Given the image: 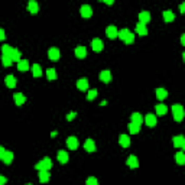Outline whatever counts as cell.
Returning a JSON list of instances; mask_svg holds the SVG:
<instances>
[{
	"instance_id": "6da1fadb",
	"label": "cell",
	"mask_w": 185,
	"mask_h": 185,
	"mask_svg": "<svg viewBox=\"0 0 185 185\" xmlns=\"http://www.w3.org/2000/svg\"><path fill=\"white\" fill-rule=\"evenodd\" d=\"M172 114H174V120L175 121H181L185 116V111H184V107L181 104H174L172 106Z\"/></svg>"
},
{
	"instance_id": "7a4b0ae2",
	"label": "cell",
	"mask_w": 185,
	"mask_h": 185,
	"mask_svg": "<svg viewBox=\"0 0 185 185\" xmlns=\"http://www.w3.org/2000/svg\"><path fill=\"white\" fill-rule=\"evenodd\" d=\"M0 158H2V161H3L6 165H9V163H12V161H13V153H12L10 151H6L3 146H0Z\"/></svg>"
},
{
	"instance_id": "3957f363",
	"label": "cell",
	"mask_w": 185,
	"mask_h": 185,
	"mask_svg": "<svg viewBox=\"0 0 185 185\" xmlns=\"http://www.w3.org/2000/svg\"><path fill=\"white\" fill-rule=\"evenodd\" d=\"M35 168L38 171H49L52 168V162H51V159L49 158H44L41 162H38L35 165Z\"/></svg>"
},
{
	"instance_id": "277c9868",
	"label": "cell",
	"mask_w": 185,
	"mask_h": 185,
	"mask_svg": "<svg viewBox=\"0 0 185 185\" xmlns=\"http://www.w3.org/2000/svg\"><path fill=\"white\" fill-rule=\"evenodd\" d=\"M80 13H81L83 18H90V16L93 15V9H91L90 4H83L81 9H80Z\"/></svg>"
},
{
	"instance_id": "5b68a950",
	"label": "cell",
	"mask_w": 185,
	"mask_h": 185,
	"mask_svg": "<svg viewBox=\"0 0 185 185\" xmlns=\"http://www.w3.org/2000/svg\"><path fill=\"white\" fill-rule=\"evenodd\" d=\"M48 57L51 61H58L61 57V52H59V49L58 48H51L48 51Z\"/></svg>"
},
{
	"instance_id": "8992f818",
	"label": "cell",
	"mask_w": 185,
	"mask_h": 185,
	"mask_svg": "<svg viewBox=\"0 0 185 185\" xmlns=\"http://www.w3.org/2000/svg\"><path fill=\"white\" fill-rule=\"evenodd\" d=\"M78 139H77L75 136H69L68 139H67V146L71 149V151H75L77 147H78Z\"/></svg>"
},
{
	"instance_id": "52a82bcc",
	"label": "cell",
	"mask_w": 185,
	"mask_h": 185,
	"mask_svg": "<svg viewBox=\"0 0 185 185\" xmlns=\"http://www.w3.org/2000/svg\"><path fill=\"white\" fill-rule=\"evenodd\" d=\"M145 123H146L147 126H149V127H155L156 126V116L155 114H146V116H145Z\"/></svg>"
},
{
	"instance_id": "ba28073f",
	"label": "cell",
	"mask_w": 185,
	"mask_h": 185,
	"mask_svg": "<svg viewBox=\"0 0 185 185\" xmlns=\"http://www.w3.org/2000/svg\"><path fill=\"white\" fill-rule=\"evenodd\" d=\"M91 48H93V51H95V52H100V51L103 49L101 39H98V38L93 39V41H91Z\"/></svg>"
},
{
	"instance_id": "9c48e42d",
	"label": "cell",
	"mask_w": 185,
	"mask_h": 185,
	"mask_svg": "<svg viewBox=\"0 0 185 185\" xmlns=\"http://www.w3.org/2000/svg\"><path fill=\"white\" fill-rule=\"evenodd\" d=\"M106 35L109 36L110 39H114V38H117V36H119V30H117L116 26H109L106 29Z\"/></svg>"
},
{
	"instance_id": "30bf717a",
	"label": "cell",
	"mask_w": 185,
	"mask_h": 185,
	"mask_svg": "<svg viewBox=\"0 0 185 185\" xmlns=\"http://www.w3.org/2000/svg\"><path fill=\"white\" fill-rule=\"evenodd\" d=\"M100 81H103V83H110L111 81V72L109 71V69H104V71L100 72Z\"/></svg>"
},
{
	"instance_id": "8fae6325",
	"label": "cell",
	"mask_w": 185,
	"mask_h": 185,
	"mask_svg": "<svg viewBox=\"0 0 185 185\" xmlns=\"http://www.w3.org/2000/svg\"><path fill=\"white\" fill-rule=\"evenodd\" d=\"M75 57L80 58V59H83V58L87 57V49H85V46H77L75 48Z\"/></svg>"
},
{
	"instance_id": "7c38bea8",
	"label": "cell",
	"mask_w": 185,
	"mask_h": 185,
	"mask_svg": "<svg viewBox=\"0 0 185 185\" xmlns=\"http://www.w3.org/2000/svg\"><path fill=\"white\" fill-rule=\"evenodd\" d=\"M143 121H145V119L140 113H133L132 114V123H135V125H137V126H142Z\"/></svg>"
},
{
	"instance_id": "4fadbf2b",
	"label": "cell",
	"mask_w": 185,
	"mask_h": 185,
	"mask_svg": "<svg viewBox=\"0 0 185 185\" xmlns=\"http://www.w3.org/2000/svg\"><path fill=\"white\" fill-rule=\"evenodd\" d=\"M139 20H140V23L146 25V23L151 20V13H149V12H146V10L140 12V13H139Z\"/></svg>"
},
{
	"instance_id": "5bb4252c",
	"label": "cell",
	"mask_w": 185,
	"mask_h": 185,
	"mask_svg": "<svg viewBox=\"0 0 185 185\" xmlns=\"http://www.w3.org/2000/svg\"><path fill=\"white\" fill-rule=\"evenodd\" d=\"M77 88L81 91H85L88 88V80L87 78H80L77 81Z\"/></svg>"
},
{
	"instance_id": "9a60e30c",
	"label": "cell",
	"mask_w": 185,
	"mask_h": 185,
	"mask_svg": "<svg viewBox=\"0 0 185 185\" xmlns=\"http://www.w3.org/2000/svg\"><path fill=\"white\" fill-rule=\"evenodd\" d=\"M28 10H29L32 15H36V13H38V10H39L38 3H36L35 0H30L29 3H28Z\"/></svg>"
},
{
	"instance_id": "2e32d148",
	"label": "cell",
	"mask_w": 185,
	"mask_h": 185,
	"mask_svg": "<svg viewBox=\"0 0 185 185\" xmlns=\"http://www.w3.org/2000/svg\"><path fill=\"white\" fill-rule=\"evenodd\" d=\"M127 166H130V168H133V169H135V168H137V166H139V161H137V158L135 155H130L127 158Z\"/></svg>"
},
{
	"instance_id": "e0dca14e",
	"label": "cell",
	"mask_w": 185,
	"mask_h": 185,
	"mask_svg": "<svg viewBox=\"0 0 185 185\" xmlns=\"http://www.w3.org/2000/svg\"><path fill=\"white\" fill-rule=\"evenodd\" d=\"M57 158H58V162H61V163L68 162V153H67V151H59L57 153Z\"/></svg>"
},
{
	"instance_id": "ac0fdd59",
	"label": "cell",
	"mask_w": 185,
	"mask_h": 185,
	"mask_svg": "<svg viewBox=\"0 0 185 185\" xmlns=\"http://www.w3.org/2000/svg\"><path fill=\"white\" fill-rule=\"evenodd\" d=\"M84 149L87 152H95V143L93 139H87L85 143H84Z\"/></svg>"
},
{
	"instance_id": "d6986e66",
	"label": "cell",
	"mask_w": 185,
	"mask_h": 185,
	"mask_svg": "<svg viewBox=\"0 0 185 185\" xmlns=\"http://www.w3.org/2000/svg\"><path fill=\"white\" fill-rule=\"evenodd\" d=\"M119 143H120L123 147H129L130 146V137H129L127 135H120V137H119Z\"/></svg>"
},
{
	"instance_id": "ffe728a7",
	"label": "cell",
	"mask_w": 185,
	"mask_h": 185,
	"mask_svg": "<svg viewBox=\"0 0 185 185\" xmlns=\"http://www.w3.org/2000/svg\"><path fill=\"white\" fill-rule=\"evenodd\" d=\"M155 110H156V114H158V116H165V114L168 113V107H166L165 104H156Z\"/></svg>"
},
{
	"instance_id": "44dd1931",
	"label": "cell",
	"mask_w": 185,
	"mask_h": 185,
	"mask_svg": "<svg viewBox=\"0 0 185 185\" xmlns=\"http://www.w3.org/2000/svg\"><path fill=\"white\" fill-rule=\"evenodd\" d=\"M136 33L140 35V36H145V35H147L146 25H143V23H137V25H136Z\"/></svg>"
},
{
	"instance_id": "7402d4cb",
	"label": "cell",
	"mask_w": 185,
	"mask_h": 185,
	"mask_svg": "<svg viewBox=\"0 0 185 185\" xmlns=\"http://www.w3.org/2000/svg\"><path fill=\"white\" fill-rule=\"evenodd\" d=\"M49 171H39V181L42 182V184H45V182L49 181Z\"/></svg>"
},
{
	"instance_id": "603a6c76",
	"label": "cell",
	"mask_w": 185,
	"mask_h": 185,
	"mask_svg": "<svg viewBox=\"0 0 185 185\" xmlns=\"http://www.w3.org/2000/svg\"><path fill=\"white\" fill-rule=\"evenodd\" d=\"M18 69L22 71V72L28 71V69H29V61H28V59H22L19 64H18Z\"/></svg>"
},
{
	"instance_id": "cb8c5ba5",
	"label": "cell",
	"mask_w": 185,
	"mask_h": 185,
	"mask_svg": "<svg viewBox=\"0 0 185 185\" xmlns=\"http://www.w3.org/2000/svg\"><path fill=\"white\" fill-rule=\"evenodd\" d=\"M9 57L12 58V61H13V62H18V64H19L20 61H22V59H20V52L18 51V49H15V48H13V51H12V54L9 55Z\"/></svg>"
},
{
	"instance_id": "d4e9b609",
	"label": "cell",
	"mask_w": 185,
	"mask_h": 185,
	"mask_svg": "<svg viewBox=\"0 0 185 185\" xmlns=\"http://www.w3.org/2000/svg\"><path fill=\"white\" fill-rule=\"evenodd\" d=\"M156 97H158V100H165L166 97H168V91L165 90V88H158L156 90Z\"/></svg>"
},
{
	"instance_id": "484cf974",
	"label": "cell",
	"mask_w": 185,
	"mask_h": 185,
	"mask_svg": "<svg viewBox=\"0 0 185 185\" xmlns=\"http://www.w3.org/2000/svg\"><path fill=\"white\" fill-rule=\"evenodd\" d=\"M25 101H26V97H25L22 93H16L15 94V103L16 104H18V106H22Z\"/></svg>"
},
{
	"instance_id": "4316f807",
	"label": "cell",
	"mask_w": 185,
	"mask_h": 185,
	"mask_svg": "<svg viewBox=\"0 0 185 185\" xmlns=\"http://www.w3.org/2000/svg\"><path fill=\"white\" fill-rule=\"evenodd\" d=\"M163 19H165V22H172V20L175 19V15L172 10H165L163 12Z\"/></svg>"
},
{
	"instance_id": "83f0119b",
	"label": "cell",
	"mask_w": 185,
	"mask_h": 185,
	"mask_svg": "<svg viewBox=\"0 0 185 185\" xmlns=\"http://www.w3.org/2000/svg\"><path fill=\"white\" fill-rule=\"evenodd\" d=\"M6 85H8L9 88H13V87H16V78L13 75H8L6 77Z\"/></svg>"
},
{
	"instance_id": "f1b7e54d",
	"label": "cell",
	"mask_w": 185,
	"mask_h": 185,
	"mask_svg": "<svg viewBox=\"0 0 185 185\" xmlns=\"http://www.w3.org/2000/svg\"><path fill=\"white\" fill-rule=\"evenodd\" d=\"M185 137L182 135H178V136H174V146L175 147H182V143H184Z\"/></svg>"
},
{
	"instance_id": "f546056e",
	"label": "cell",
	"mask_w": 185,
	"mask_h": 185,
	"mask_svg": "<svg viewBox=\"0 0 185 185\" xmlns=\"http://www.w3.org/2000/svg\"><path fill=\"white\" fill-rule=\"evenodd\" d=\"M175 159L178 165H185V152H178L175 155Z\"/></svg>"
},
{
	"instance_id": "4dcf8cb0",
	"label": "cell",
	"mask_w": 185,
	"mask_h": 185,
	"mask_svg": "<svg viewBox=\"0 0 185 185\" xmlns=\"http://www.w3.org/2000/svg\"><path fill=\"white\" fill-rule=\"evenodd\" d=\"M32 74H33V77H41L42 75V68L39 64H33V67H32Z\"/></svg>"
},
{
	"instance_id": "1f68e13d",
	"label": "cell",
	"mask_w": 185,
	"mask_h": 185,
	"mask_svg": "<svg viewBox=\"0 0 185 185\" xmlns=\"http://www.w3.org/2000/svg\"><path fill=\"white\" fill-rule=\"evenodd\" d=\"M129 132L132 133V135H136V133L140 132V126H137V125H135V123L130 121V125H129Z\"/></svg>"
},
{
	"instance_id": "d6a6232c",
	"label": "cell",
	"mask_w": 185,
	"mask_h": 185,
	"mask_svg": "<svg viewBox=\"0 0 185 185\" xmlns=\"http://www.w3.org/2000/svg\"><path fill=\"white\" fill-rule=\"evenodd\" d=\"M46 77H48V80H51V81H54V80L57 78V72H55V69H54V68H49V69H46Z\"/></svg>"
},
{
	"instance_id": "836d02e7",
	"label": "cell",
	"mask_w": 185,
	"mask_h": 185,
	"mask_svg": "<svg viewBox=\"0 0 185 185\" xmlns=\"http://www.w3.org/2000/svg\"><path fill=\"white\" fill-rule=\"evenodd\" d=\"M2 62H3L4 67H10L13 61H12V58L9 55H2Z\"/></svg>"
},
{
	"instance_id": "e575fe53",
	"label": "cell",
	"mask_w": 185,
	"mask_h": 185,
	"mask_svg": "<svg viewBox=\"0 0 185 185\" xmlns=\"http://www.w3.org/2000/svg\"><path fill=\"white\" fill-rule=\"evenodd\" d=\"M129 33H130V30L129 29H121V30H119V38H120L121 41H125V39L127 38Z\"/></svg>"
},
{
	"instance_id": "d590c367",
	"label": "cell",
	"mask_w": 185,
	"mask_h": 185,
	"mask_svg": "<svg viewBox=\"0 0 185 185\" xmlns=\"http://www.w3.org/2000/svg\"><path fill=\"white\" fill-rule=\"evenodd\" d=\"M12 51H13V48H12L10 45H3L2 46V52H3V55H10Z\"/></svg>"
},
{
	"instance_id": "8d00e7d4",
	"label": "cell",
	"mask_w": 185,
	"mask_h": 185,
	"mask_svg": "<svg viewBox=\"0 0 185 185\" xmlns=\"http://www.w3.org/2000/svg\"><path fill=\"white\" fill-rule=\"evenodd\" d=\"M95 97H97V90H95V88H94V90H90V91H88L87 100H90V101H91V100H94Z\"/></svg>"
},
{
	"instance_id": "74e56055",
	"label": "cell",
	"mask_w": 185,
	"mask_h": 185,
	"mask_svg": "<svg viewBox=\"0 0 185 185\" xmlns=\"http://www.w3.org/2000/svg\"><path fill=\"white\" fill-rule=\"evenodd\" d=\"M85 185H98L97 178H94V177L87 178V181H85Z\"/></svg>"
},
{
	"instance_id": "f35d334b",
	"label": "cell",
	"mask_w": 185,
	"mask_h": 185,
	"mask_svg": "<svg viewBox=\"0 0 185 185\" xmlns=\"http://www.w3.org/2000/svg\"><path fill=\"white\" fill-rule=\"evenodd\" d=\"M125 42H126V44H129V45H130V44H133V42H135V35L130 32V33L127 35V38L125 39Z\"/></svg>"
},
{
	"instance_id": "ab89813d",
	"label": "cell",
	"mask_w": 185,
	"mask_h": 185,
	"mask_svg": "<svg viewBox=\"0 0 185 185\" xmlns=\"http://www.w3.org/2000/svg\"><path fill=\"white\" fill-rule=\"evenodd\" d=\"M75 116H77V113H75V111H72V113H69L68 116H67V120H72Z\"/></svg>"
},
{
	"instance_id": "60d3db41",
	"label": "cell",
	"mask_w": 185,
	"mask_h": 185,
	"mask_svg": "<svg viewBox=\"0 0 185 185\" xmlns=\"http://www.w3.org/2000/svg\"><path fill=\"white\" fill-rule=\"evenodd\" d=\"M4 38H6V35H4V29H0V39L4 41Z\"/></svg>"
},
{
	"instance_id": "b9f144b4",
	"label": "cell",
	"mask_w": 185,
	"mask_h": 185,
	"mask_svg": "<svg viewBox=\"0 0 185 185\" xmlns=\"http://www.w3.org/2000/svg\"><path fill=\"white\" fill-rule=\"evenodd\" d=\"M179 10H181V13H185V3L179 4Z\"/></svg>"
},
{
	"instance_id": "7bdbcfd3",
	"label": "cell",
	"mask_w": 185,
	"mask_h": 185,
	"mask_svg": "<svg viewBox=\"0 0 185 185\" xmlns=\"http://www.w3.org/2000/svg\"><path fill=\"white\" fill-rule=\"evenodd\" d=\"M6 181H8V179H6L4 177H0V185H4L6 184Z\"/></svg>"
},
{
	"instance_id": "ee69618b",
	"label": "cell",
	"mask_w": 185,
	"mask_h": 185,
	"mask_svg": "<svg viewBox=\"0 0 185 185\" xmlns=\"http://www.w3.org/2000/svg\"><path fill=\"white\" fill-rule=\"evenodd\" d=\"M181 44H182V45L185 46V33H184V35H182V36H181Z\"/></svg>"
},
{
	"instance_id": "f6af8a7d",
	"label": "cell",
	"mask_w": 185,
	"mask_h": 185,
	"mask_svg": "<svg viewBox=\"0 0 185 185\" xmlns=\"http://www.w3.org/2000/svg\"><path fill=\"white\" fill-rule=\"evenodd\" d=\"M103 2H104V3H107V4H113V2H111V0H103Z\"/></svg>"
},
{
	"instance_id": "bcb514c9",
	"label": "cell",
	"mask_w": 185,
	"mask_h": 185,
	"mask_svg": "<svg viewBox=\"0 0 185 185\" xmlns=\"http://www.w3.org/2000/svg\"><path fill=\"white\" fill-rule=\"evenodd\" d=\"M182 59H184V62H185V51H184V54H182Z\"/></svg>"
},
{
	"instance_id": "7dc6e473",
	"label": "cell",
	"mask_w": 185,
	"mask_h": 185,
	"mask_svg": "<svg viewBox=\"0 0 185 185\" xmlns=\"http://www.w3.org/2000/svg\"><path fill=\"white\" fill-rule=\"evenodd\" d=\"M182 149L185 151V139H184V143H182Z\"/></svg>"
},
{
	"instance_id": "c3c4849f",
	"label": "cell",
	"mask_w": 185,
	"mask_h": 185,
	"mask_svg": "<svg viewBox=\"0 0 185 185\" xmlns=\"http://www.w3.org/2000/svg\"><path fill=\"white\" fill-rule=\"evenodd\" d=\"M26 185H32V184H26Z\"/></svg>"
}]
</instances>
